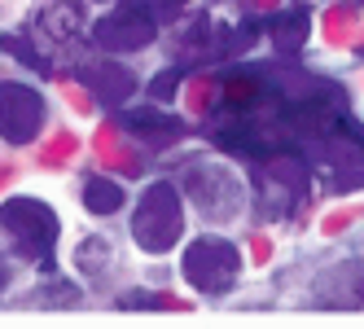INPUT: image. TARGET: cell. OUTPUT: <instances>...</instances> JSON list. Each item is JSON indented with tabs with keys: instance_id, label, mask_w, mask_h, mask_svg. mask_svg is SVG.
I'll use <instances>...</instances> for the list:
<instances>
[{
	"instance_id": "obj_15",
	"label": "cell",
	"mask_w": 364,
	"mask_h": 329,
	"mask_svg": "<svg viewBox=\"0 0 364 329\" xmlns=\"http://www.w3.org/2000/svg\"><path fill=\"white\" fill-rule=\"evenodd\" d=\"M119 308H163V298H154V294H123Z\"/></svg>"
},
{
	"instance_id": "obj_11",
	"label": "cell",
	"mask_w": 364,
	"mask_h": 329,
	"mask_svg": "<svg viewBox=\"0 0 364 329\" xmlns=\"http://www.w3.org/2000/svg\"><path fill=\"white\" fill-rule=\"evenodd\" d=\"M31 303H36V308H75V303H80V290H75L70 281H53V286L36 290Z\"/></svg>"
},
{
	"instance_id": "obj_3",
	"label": "cell",
	"mask_w": 364,
	"mask_h": 329,
	"mask_svg": "<svg viewBox=\"0 0 364 329\" xmlns=\"http://www.w3.org/2000/svg\"><path fill=\"white\" fill-rule=\"evenodd\" d=\"M237 268H242V255H237V246L224 242V237H198L185 250V276L202 294H224L237 281Z\"/></svg>"
},
{
	"instance_id": "obj_12",
	"label": "cell",
	"mask_w": 364,
	"mask_h": 329,
	"mask_svg": "<svg viewBox=\"0 0 364 329\" xmlns=\"http://www.w3.org/2000/svg\"><path fill=\"white\" fill-rule=\"evenodd\" d=\"M307 14L299 9V14H290V18H285V22H277V44H285V48H299L303 40H307Z\"/></svg>"
},
{
	"instance_id": "obj_5",
	"label": "cell",
	"mask_w": 364,
	"mask_h": 329,
	"mask_svg": "<svg viewBox=\"0 0 364 329\" xmlns=\"http://www.w3.org/2000/svg\"><path fill=\"white\" fill-rule=\"evenodd\" d=\"M154 31H159L154 27V14L141 9V5H119L92 27L97 44L110 48V53H136V48H145L154 40Z\"/></svg>"
},
{
	"instance_id": "obj_4",
	"label": "cell",
	"mask_w": 364,
	"mask_h": 329,
	"mask_svg": "<svg viewBox=\"0 0 364 329\" xmlns=\"http://www.w3.org/2000/svg\"><path fill=\"white\" fill-rule=\"evenodd\" d=\"M44 128V97L27 84H0V136L9 145H27Z\"/></svg>"
},
{
	"instance_id": "obj_10",
	"label": "cell",
	"mask_w": 364,
	"mask_h": 329,
	"mask_svg": "<svg viewBox=\"0 0 364 329\" xmlns=\"http://www.w3.org/2000/svg\"><path fill=\"white\" fill-rule=\"evenodd\" d=\"M123 128L132 132H159V136H180L185 132V123H180L176 114H159V110H141V114H127Z\"/></svg>"
},
{
	"instance_id": "obj_14",
	"label": "cell",
	"mask_w": 364,
	"mask_h": 329,
	"mask_svg": "<svg viewBox=\"0 0 364 329\" xmlns=\"http://www.w3.org/2000/svg\"><path fill=\"white\" fill-rule=\"evenodd\" d=\"M176 84H180V75L176 70H167V75H159V80L149 84V101H167L171 92H176Z\"/></svg>"
},
{
	"instance_id": "obj_8",
	"label": "cell",
	"mask_w": 364,
	"mask_h": 329,
	"mask_svg": "<svg viewBox=\"0 0 364 329\" xmlns=\"http://www.w3.org/2000/svg\"><path fill=\"white\" fill-rule=\"evenodd\" d=\"M80 80L92 88V97H101V101H127L136 92V80H132V70L127 66H119V62H84L80 66Z\"/></svg>"
},
{
	"instance_id": "obj_7",
	"label": "cell",
	"mask_w": 364,
	"mask_h": 329,
	"mask_svg": "<svg viewBox=\"0 0 364 329\" xmlns=\"http://www.w3.org/2000/svg\"><path fill=\"white\" fill-rule=\"evenodd\" d=\"M316 303H321V308H333V312L360 308V303H364V259L338 264L333 272H325L321 286H316Z\"/></svg>"
},
{
	"instance_id": "obj_2",
	"label": "cell",
	"mask_w": 364,
	"mask_h": 329,
	"mask_svg": "<svg viewBox=\"0 0 364 329\" xmlns=\"http://www.w3.org/2000/svg\"><path fill=\"white\" fill-rule=\"evenodd\" d=\"M0 229H5L27 255L44 259L53 255V242H58V215L44 207L40 198H9V202H0Z\"/></svg>"
},
{
	"instance_id": "obj_13",
	"label": "cell",
	"mask_w": 364,
	"mask_h": 329,
	"mask_svg": "<svg viewBox=\"0 0 364 329\" xmlns=\"http://www.w3.org/2000/svg\"><path fill=\"white\" fill-rule=\"evenodd\" d=\"M0 48H5V53H14V58H22V62L36 66V70H44V58H40V53H36V48L22 40V36H5V40H0Z\"/></svg>"
},
{
	"instance_id": "obj_9",
	"label": "cell",
	"mask_w": 364,
	"mask_h": 329,
	"mask_svg": "<svg viewBox=\"0 0 364 329\" xmlns=\"http://www.w3.org/2000/svg\"><path fill=\"white\" fill-rule=\"evenodd\" d=\"M84 207H88L92 215H114V211L123 207V189H119L114 180H106V176H97V180L84 185Z\"/></svg>"
},
{
	"instance_id": "obj_6",
	"label": "cell",
	"mask_w": 364,
	"mask_h": 329,
	"mask_svg": "<svg viewBox=\"0 0 364 329\" xmlns=\"http://www.w3.org/2000/svg\"><path fill=\"white\" fill-rule=\"evenodd\" d=\"M185 185H189V193H193L198 207L206 215H215V220H228L232 211H237V202H242L237 176L224 171V167H193Z\"/></svg>"
},
{
	"instance_id": "obj_1",
	"label": "cell",
	"mask_w": 364,
	"mask_h": 329,
	"mask_svg": "<svg viewBox=\"0 0 364 329\" xmlns=\"http://www.w3.org/2000/svg\"><path fill=\"white\" fill-rule=\"evenodd\" d=\"M180 229H185V211H180V193L176 185L159 180L149 185L141 207H136V220H132V233L141 242V250H149V255H167V250L176 246Z\"/></svg>"
}]
</instances>
